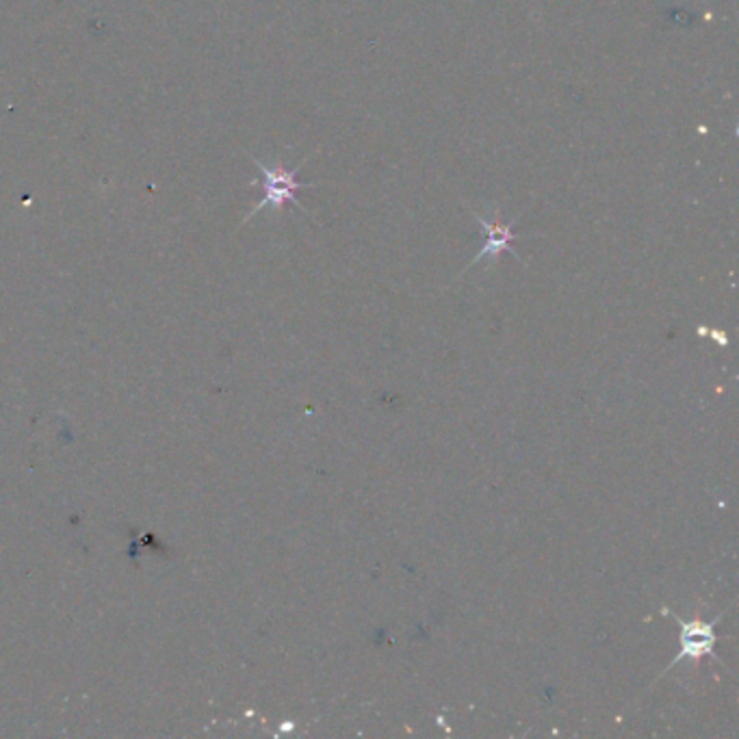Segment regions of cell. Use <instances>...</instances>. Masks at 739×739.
Instances as JSON below:
<instances>
[{
  "mask_svg": "<svg viewBox=\"0 0 739 739\" xmlns=\"http://www.w3.org/2000/svg\"><path fill=\"white\" fill-rule=\"evenodd\" d=\"M252 163L261 170V176H263L261 180L252 182V184H261V187H263V200L250 211V215L245 218V222H250V220H252L256 213H261L265 207L283 209L286 202H288V204H295L299 211H306V209L302 207V202L297 200V191H302V189H310V187H315V184H313V182H299V180H297V171L304 168V163L297 166L295 170H286L283 166L267 168V166H263L258 159H252Z\"/></svg>",
  "mask_w": 739,
  "mask_h": 739,
  "instance_id": "6da1fadb",
  "label": "cell"
},
{
  "mask_svg": "<svg viewBox=\"0 0 739 739\" xmlns=\"http://www.w3.org/2000/svg\"><path fill=\"white\" fill-rule=\"evenodd\" d=\"M671 616L682 625V651H679V655L668 664L666 671L675 668V666H677L679 662H683V659H692V662L703 659V657H714V659H718L716 653H714V646H716L714 625H716L722 616H718V619L711 621V623H705V621H698V619L685 621V619L677 616V614H673V612H671ZM718 662H720V659H718Z\"/></svg>",
  "mask_w": 739,
  "mask_h": 739,
  "instance_id": "7a4b0ae2",
  "label": "cell"
},
{
  "mask_svg": "<svg viewBox=\"0 0 739 739\" xmlns=\"http://www.w3.org/2000/svg\"><path fill=\"white\" fill-rule=\"evenodd\" d=\"M473 218L477 220L479 226L488 232V239H486V245L477 252V256L473 258V263H471L468 267L477 265L482 258H499L502 252H513V254H516V252H514L513 243L518 239V234L513 230L514 222L513 224H508V226H504V224L499 222V218H497V222L490 224V222H486L484 218H479L475 211H473ZM468 267H466V270H468Z\"/></svg>",
  "mask_w": 739,
  "mask_h": 739,
  "instance_id": "3957f363",
  "label": "cell"
}]
</instances>
